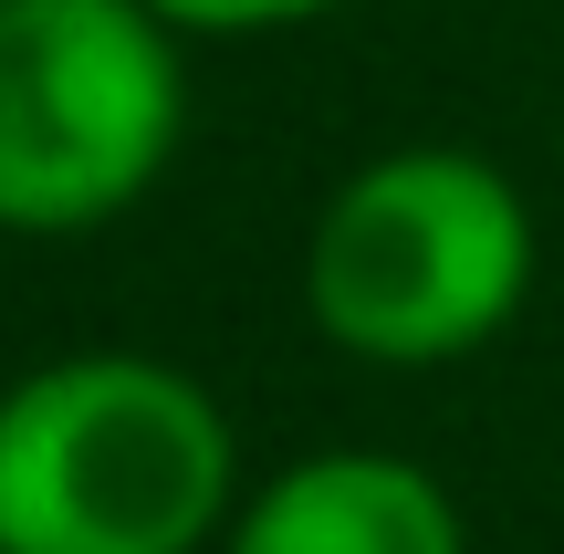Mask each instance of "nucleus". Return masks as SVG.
Returning a JSON list of instances; mask_svg holds the SVG:
<instances>
[{"mask_svg":"<svg viewBox=\"0 0 564 554\" xmlns=\"http://www.w3.org/2000/svg\"><path fill=\"white\" fill-rule=\"evenodd\" d=\"M220 554H470V523L408 450H303L241 492Z\"/></svg>","mask_w":564,"mask_h":554,"instance_id":"20e7f679","label":"nucleus"},{"mask_svg":"<svg viewBox=\"0 0 564 554\" xmlns=\"http://www.w3.org/2000/svg\"><path fill=\"white\" fill-rule=\"evenodd\" d=\"M230 513L241 439L188 367L84 346L0 388V554H209Z\"/></svg>","mask_w":564,"mask_h":554,"instance_id":"f257e3e1","label":"nucleus"},{"mask_svg":"<svg viewBox=\"0 0 564 554\" xmlns=\"http://www.w3.org/2000/svg\"><path fill=\"white\" fill-rule=\"evenodd\" d=\"M178 42H262V32H303V21H335L345 0H147Z\"/></svg>","mask_w":564,"mask_h":554,"instance_id":"39448f33","label":"nucleus"},{"mask_svg":"<svg viewBox=\"0 0 564 554\" xmlns=\"http://www.w3.org/2000/svg\"><path fill=\"white\" fill-rule=\"evenodd\" d=\"M188 63L147 0H0V230L84 241L178 167Z\"/></svg>","mask_w":564,"mask_h":554,"instance_id":"7ed1b4c3","label":"nucleus"},{"mask_svg":"<svg viewBox=\"0 0 564 554\" xmlns=\"http://www.w3.org/2000/svg\"><path fill=\"white\" fill-rule=\"evenodd\" d=\"M544 230L481 146H377L303 230V314L356 367H460L533 304Z\"/></svg>","mask_w":564,"mask_h":554,"instance_id":"f03ea898","label":"nucleus"}]
</instances>
